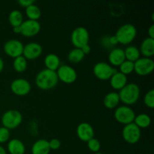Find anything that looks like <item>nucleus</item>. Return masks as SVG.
I'll return each instance as SVG.
<instances>
[{
  "label": "nucleus",
  "mask_w": 154,
  "mask_h": 154,
  "mask_svg": "<svg viewBox=\"0 0 154 154\" xmlns=\"http://www.w3.org/2000/svg\"><path fill=\"white\" fill-rule=\"evenodd\" d=\"M58 77L54 71L45 69L40 71L35 77V84L42 90H49L58 84Z\"/></svg>",
  "instance_id": "obj_1"
},
{
  "label": "nucleus",
  "mask_w": 154,
  "mask_h": 154,
  "mask_svg": "<svg viewBox=\"0 0 154 154\" xmlns=\"http://www.w3.org/2000/svg\"><path fill=\"white\" fill-rule=\"evenodd\" d=\"M120 102H123L125 105H135L140 98V88L138 84L135 83L127 84L123 89L119 91Z\"/></svg>",
  "instance_id": "obj_2"
},
{
  "label": "nucleus",
  "mask_w": 154,
  "mask_h": 154,
  "mask_svg": "<svg viewBox=\"0 0 154 154\" xmlns=\"http://www.w3.org/2000/svg\"><path fill=\"white\" fill-rule=\"evenodd\" d=\"M114 35L118 43L123 45H129L135 40L137 35L136 27L131 23L123 24L117 30Z\"/></svg>",
  "instance_id": "obj_3"
},
{
  "label": "nucleus",
  "mask_w": 154,
  "mask_h": 154,
  "mask_svg": "<svg viewBox=\"0 0 154 154\" xmlns=\"http://www.w3.org/2000/svg\"><path fill=\"white\" fill-rule=\"evenodd\" d=\"M2 123L4 127L8 129H14L21 124L23 121V116L19 111L8 110L3 114L2 117Z\"/></svg>",
  "instance_id": "obj_4"
},
{
  "label": "nucleus",
  "mask_w": 154,
  "mask_h": 154,
  "mask_svg": "<svg viewBox=\"0 0 154 154\" xmlns=\"http://www.w3.org/2000/svg\"><path fill=\"white\" fill-rule=\"evenodd\" d=\"M135 113L132 108L127 105H122L117 107L114 111V118L120 124L124 126L130 124L134 122Z\"/></svg>",
  "instance_id": "obj_5"
},
{
  "label": "nucleus",
  "mask_w": 154,
  "mask_h": 154,
  "mask_svg": "<svg viewBox=\"0 0 154 154\" xmlns=\"http://www.w3.org/2000/svg\"><path fill=\"white\" fill-rule=\"evenodd\" d=\"M90 35L88 30L83 26H78L72 31L71 42L75 48L81 49L83 46L89 44Z\"/></svg>",
  "instance_id": "obj_6"
},
{
  "label": "nucleus",
  "mask_w": 154,
  "mask_h": 154,
  "mask_svg": "<svg viewBox=\"0 0 154 154\" xmlns=\"http://www.w3.org/2000/svg\"><path fill=\"white\" fill-rule=\"evenodd\" d=\"M93 71L95 76L101 81L110 80L111 76L117 72V69L105 62H99L96 63L93 67Z\"/></svg>",
  "instance_id": "obj_7"
},
{
  "label": "nucleus",
  "mask_w": 154,
  "mask_h": 154,
  "mask_svg": "<svg viewBox=\"0 0 154 154\" xmlns=\"http://www.w3.org/2000/svg\"><path fill=\"white\" fill-rule=\"evenodd\" d=\"M122 136L126 143L135 144L138 143L141 138V129L134 123L126 125L122 130Z\"/></svg>",
  "instance_id": "obj_8"
},
{
  "label": "nucleus",
  "mask_w": 154,
  "mask_h": 154,
  "mask_svg": "<svg viewBox=\"0 0 154 154\" xmlns=\"http://www.w3.org/2000/svg\"><path fill=\"white\" fill-rule=\"evenodd\" d=\"M154 70V61L152 58L140 57L134 63V72L140 76H146L151 74Z\"/></svg>",
  "instance_id": "obj_9"
},
{
  "label": "nucleus",
  "mask_w": 154,
  "mask_h": 154,
  "mask_svg": "<svg viewBox=\"0 0 154 154\" xmlns=\"http://www.w3.org/2000/svg\"><path fill=\"white\" fill-rule=\"evenodd\" d=\"M59 81L67 84H73L77 80V72L69 65H62L56 71Z\"/></svg>",
  "instance_id": "obj_10"
},
{
  "label": "nucleus",
  "mask_w": 154,
  "mask_h": 154,
  "mask_svg": "<svg viewBox=\"0 0 154 154\" xmlns=\"http://www.w3.org/2000/svg\"><path fill=\"white\" fill-rule=\"evenodd\" d=\"M24 45L22 42L17 39H11L5 43L4 51L5 54L11 58H17L23 55Z\"/></svg>",
  "instance_id": "obj_11"
},
{
  "label": "nucleus",
  "mask_w": 154,
  "mask_h": 154,
  "mask_svg": "<svg viewBox=\"0 0 154 154\" xmlns=\"http://www.w3.org/2000/svg\"><path fill=\"white\" fill-rule=\"evenodd\" d=\"M10 88L12 93L16 96H24L31 91V84L24 78H17L12 81Z\"/></svg>",
  "instance_id": "obj_12"
},
{
  "label": "nucleus",
  "mask_w": 154,
  "mask_h": 154,
  "mask_svg": "<svg viewBox=\"0 0 154 154\" xmlns=\"http://www.w3.org/2000/svg\"><path fill=\"white\" fill-rule=\"evenodd\" d=\"M20 34L24 37L31 38L35 36L41 30V24L37 20H26L20 26Z\"/></svg>",
  "instance_id": "obj_13"
},
{
  "label": "nucleus",
  "mask_w": 154,
  "mask_h": 154,
  "mask_svg": "<svg viewBox=\"0 0 154 154\" xmlns=\"http://www.w3.org/2000/svg\"><path fill=\"white\" fill-rule=\"evenodd\" d=\"M43 52L42 45L36 42H31L23 47V57L26 60H32L38 58Z\"/></svg>",
  "instance_id": "obj_14"
},
{
  "label": "nucleus",
  "mask_w": 154,
  "mask_h": 154,
  "mask_svg": "<svg viewBox=\"0 0 154 154\" xmlns=\"http://www.w3.org/2000/svg\"><path fill=\"white\" fill-rule=\"evenodd\" d=\"M76 133L81 141L87 142L89 140L94 138V129L88 123H81L78 126Z\"/></svg>",
  "instance_id": "obj_15"
},
{
  "label": "nucleus",
  "mask_w": 154,
  "mask_h": 154,
  "mask_svg": "<svg viewBox=\"0 0 154 154\" xmlns=\"http://www.w3.org/2000/svg\"><path fill=\"white\" fill-rule=\"evenodd\" d=\"M109 81L111 87L114 90H119V91L128 84L127 76L122 74L121 72H118V71L111 76Z\"/></svg>",
  "instance_id": "obj_16"
},
{
  "label": "nucleus",
  "mask_w": 154,
  "mask_h": 154,
  "mask_svg": "<svg viewBox=\"0 0 154 154\" xmlns=\"http://www.w3.org/2000/svg\"><path fill=\"white\" fill-rule=\"evenodd\" d=\"M108 60L112 66H120L126 60L124 50L118 48L112 49L108 54Z\"/></svg>",
  "instance_id": "obj_17"
},
{
  "label": "nucleus",
  "mask_w": 154,
  "mask_h": 154,
  "mask_svg": "<svg viewBox=\"0 0 154 154\" xmlns=\"http://www.w3.org/2000/svg\"><path fill=\"white\" fill-rule=\"evenodd\" d=\"M139 51L144 57L151 58L154 55V39L149 37L144 39L141 42Z\"/></svg>",
  "instance_id": "obj_18"
},
{
  "label": "nucleus",
  "mask_w": 154,
  "mask_h": 154,
  "mask_svg": "<svg viewBox=\"0 0 154 154\" xmlns=\"http://www.w3.org/2000/svg\"><path fill=\"white\" fill-rule=\"evenodd\" d=\"M50 151L49 142L44 138L37 140L32 146V154H49Z\"/></svg>",
  "instance_id": "obj_19"
},
{
  "label": "nucleus",
  "mask_w": 154,
  "mask_h": 154,
  "mask_svg": "<svg viewBox=\"0 0 154 154\" xmlns=\"http://www.w3.org/2000/svg\"><path fill=\"white\" fill-rule=\"evenodd\" d=\"M120 102V96L117 92H110L105 95L103 99L104 106L110 110L117 108Z\"/></svg>",
  "instance_id": "obj_20"
},
{
  "label": "nucleus",
  "mask_w": 154,
  "mask_h": 154,
  "mask_svg": "<svg viewBox=\"0 0 154 154\" xmlns=\"http://www.w3.org/2000/svg\"><path fill=\"white\" fill-rule=\"evenodd\" d=\"M8 150L10 154H24L26 151L25 144L20 139L14 138L9 141Z\"/></svg>",
  "instance_id": "obj_21"
},
{
  "label": "nucleus",
  "mask_w": 154,
  "mask_h": 154,
  "mask_svg": "<svg viewBox=\"0 0 154 154\" xmlns=\"http://www.w3.org/2000/svg\"><path fill=\"white\" fill-rule=\"evenodd\" d=\"M44 63L47 69L56 72L60 66V57L55 54H48L45 57Z\"/></svg>",
  "instance_id": "obj_22"
},
{
  "label": "nucleus",
  "mask_w": 154,
  "mask_h": 154,
  "mask_svg": "<svg viewBox=\"0 0 154 154\" xmlns=\"http://www.w3.org/2000/svg\"><path fill=\"white\" fill-rule=\"evenodd\" d=\"M134 123L139 128L141 129H147L150 126L151 123V118L150 116L147 114H139L138 115H135Z\"/></svg>",
  "instance_id": "obj_23"
},
{
  "label": "nucleus",
  "mask_w": 154,
  "mask_h": 154,
  "mask_svg": "<svg viewBox=\"0 0 154 154\" xmlns=\"http://www.w3.org/2000/svg\"><path fill=\"white\" fill-rule=\"evenodd\" d=\"M8 21L12 27L20 26L23 22V16L20 11L13 10L8 15Z\"/></svg>",
  "instance_id": "obj_24"
},
{
  "label": "nucleus",
  "mask_w": 154,
  "mask_h": 154,
  "mask_svg": "<svg viewBox=\"0 0 154 154\" xmlns=\"http://www.w3.org/2000/svg\"><path fill=\"white\" fill-rule=\"evenodd\" d=\"M124 54L126 60L132 62V63L137 61L141 56L139 49L135 46H128L124 50Z\"/></svg>",
  "instance_id": "obj_25"
},
{
  "label": "nucleus",
  "mask_w": 154,
  "mask_h": 154,
  "mask_svg": "<svg viewBox=\"0 0 154 154\" xmlns=\"http://www.w3.org/2000/svg\"><path fill=\"white\" fill-rule=\"evenodd\" d=\"M25 11L26 15L29 18V20H32L38 21L42 16V11H41L40 8L35 4L26 8Z\"/></svg>",
  "instance_id": "obj_26"
},
{
  "label": "nucleus",
  "mask_w": 154,
  "mask_h": 154,
  "mask_svg": "<svg viewBox=\"0 0 154 154\" xmlns=\"http://www.w3.org/2000/svg\"><path fill=\"white\" fill-rule=\"evenodd\" d=\"M85 55L80 48H74L68 54V60L70 63H79L84 59Z\"/></svg>",
  "instance_id": "obj_27"
},
{
  "label": "nucleus",
  "mask_w": 154,
  "mask_h": 154,
  "mask_svg": "<svg viewBox=\"0 0 154 154\" xmlns=\"http://www.w3.org/2000/svg\"><path fill=\"white\" fill-rule=\"evenodd\" d=\"M27 65H28L27 60L23 56L14 59L13 68L18 73H23L25 72L26 70Z\"/></svg>",
  "instance_id": "obj_28"
},
{
  "label": "nucleus",
  "mask_w": 154,
  "mask_h": 154,
  "mask_svg": "<svg viewBox=\"0 0 154 154\" xmlns=\"http://www.w3.org/2000/svg\"><path fill=\"white\" fill-rule=\"evenodd\" d=\"M119 68H120V71L119 72L127 76L128 75H130V74H132L134 72V63L128 61V60H125L119 66Z\"/></svg>",
  "instance_id": "obj_29"
},
{
  "label": "nucleus",
  "mask_w": 154,
  "mask_h": 154,
  "mask_svg": "<svg viewBox=\"0 0 154 154\" xmlns=\"http://www.w3.org/2000/svg\"><path fill=\"white\" fill-rule=\"evenodd\" d=\"M144 105L149 108H154V90H148L144 95Z\"/></svg>",
  "instance_id": "obj_30"
},
{
  "label": "nucleus",
  "mask_w": 154,
  "mask_h": 154,
  "mask_svg": "<svg viewBox=\"0 0 154 154\" xmlns=\"http://www.w3.org/2000/svg\"><path fill=\"white\" fill-rule=\"evenodd\" d=\"M87 147L90 149V151L93 152V153H98L100 150L101 143L98 139L93 138L87 141Z\"/></svg>",
  "instance_id": "obj_31"
},
{
  "label": "nucleus",
  "mask_w": 154,
  "mask_h": 154,
  "mask_svg": "<svg viewBox=\"0 0 154 154\" xmlns=\"http://www.w3.org/2000/svg\"><path fill=\"white\" fill-rule=\"evenodd\" d=\"M11 133L10 130L8 129L7 128L2 126L0 127V144L5 143L10 138Z\"/></svg>",
  "instance_id": "obj_32"
},
{
  "label": "nucleus",
  "mask_w": 154,
  "mask_h": 154,
  "mask_svg": "<svg viewBox=\"0 0 154 154\" xmlns=\"http://www.w3.org/2000/svg\"><path fill=\"white\" fill-rule=\"evenodd\" d=\"M48 142H49V146L51 150H58L60 147V146H61V142L57 138H53L51 141H48Z\"/></svg>",
  "instance_id": "obj_33"
},
{
  "label": "nucleus",
  "mask_w": 154,
  "mask_h": 154,
  "mask_svg": "<svg viewBox=\"0 0 154 154\" xmlns=\"http://www.w3.org/2000/svg\"><path fill=\"white\" fill-rule=\"evenodd\" d=\"M35 0H19L18 1V4L21 6V7H23V8H27L29 7V5H31L35 4Z\"/></svg>",
  "instance_id": "obj_34"
},
{
  "label": "nucleus",
  "mask_w": 154,
  "mask_h": 154,
  "mask_svg": "<svg viewBox=\"0 0 154 154\" xmlns=\"http://www.w3.org/2000/svg\"><path fill=\"white\" fill-rule=\"evenodd\" d=\"M81 49L85 56L90 54V51H91V48H90V46L89 45V44L88 45H84V46H83Z\"/></svg>",
  "instance_id": "obj_35"
},
{
  "label": "nucleus",
  "mask_w": 154,
  "mask_h": 154,
  "mask_svg": "<svg viewBox=\"0 0 154 154\" xmlns=\"http://www.w3.org/2000/svg\"><path fill=\"white\" fill-rule=\"evenodd\" d=\"M108 41H109V44L111 46H114V45H117L118 44V42H117V39L115 37V35L111 36V37L108 38Z\"/></svg>",
  "instance_id": "obj_36"
},
{
  "label": "nucleus",
  "mask_w": 154,
  "mask_h": 154,
  "mask_svg": "<svg viewBox=\"0 0 154 154\" xmlns=\"http://www.w3.org/2000/svg\"><path fill=\"white\" fill-rule=\"evenodd\" d=\"M148 35L149 38H151L154 39V25L150 26L148 28Z\"/></svg>",
  "instance_id": "obj_37"
},
{
  "label": "nucleus",
  "mask_w": 154,
  "mask_h": 154,
  "mask_svg": "<svg viewBox=\"0 0 154 154\" xmlns=\"http://www.w3.org/2000/svg\"><path fill=\"white\" fill-rule=\"evenodd\" d=\"M13 32L16 34H20V27L16 26L13 28Z\"/></svg>",
  "instance_id": "obj_38"
},
{
  "label": "nucleus",
  "mask_w": 154,
  "mask_h": 154,
  "mask_svg": "<svg viewBox=\"0 0 154 154\" xmlns=\"http://www.w3.org/2000/svg\"><path fill=\"white\" fill-rule=\"evenodd\" d=\"M3 69H4V61H3L2 59L0 57V73L2 72Z\"/></svg>",
  "instance_id": "obj_39"
},
{
  "label": "nucleus",
  "mask_w": 154,
  "mask_h": 154,
  "mask_svg": "<svg viewBox=\"0 0 154 154\" xmlns=\"http://www.w3.org/2000/svg\"><path fill=\"white\" fill-rule=\"evenodd\" d=\"M0 154H7L5 149L4 147L1 145H0Z\"/></svg>",
  "instance_id": "obj_40"
},
{
  "label": "nucleus",
  "mask_w": 154,
  "mask_h": 154,
  "mask_svg": "<svg viewBox=\"0 0 154 154\" xmlns=\"http://www.w3.org/2000/svg\"><path fill=\"white\" fill-rule=\"evenodd\" d=\"M93 154H103L102 153H99V152H98V153H93Z\"/></svg>",
  "instance_id": "obj_41"
}]
</instances>
